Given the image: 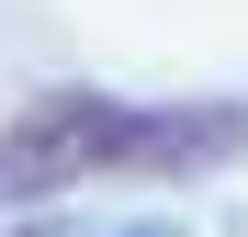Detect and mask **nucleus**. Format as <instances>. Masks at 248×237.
Listing matches in <instances>:
<instances>
[{
	"instance_id": "obj_1",
	"label": "nucleus",
	"mask_w": 248,
	"mask_h": 237,
	"mask_svg": "<svg viewBox=\"0 0 248 237\" xmlns=\"http://www.w3.org/2000/svg\"><path fill=\"white\" fill-rule=\"evenodd\" d=\"M248 158V102H113V91H23L0 125V215L57 204L79 181H203Z\"/></svg>"
},
{
	"instance_id": "obj_3",
	"label": "nucleus",
	"mask_w": 248,
	"mask_h": 237,
	"mask_svg": "<svg viewBox=\"0 0 248 237\" xmlns=\"http://www.w3.org/2000/svg\"><path fill=\"white\" fill-rule=\"evenodd\" d=\"M12 237H57V226H12Z\"/></svg>"
},
{
	"instance_id": "obj_2",
	"label": "nucleus",
	"mask_w": 248,
	"mask_h": 237,
	"mask_svg": "<svg viewBox=\"0 0 248 237\" xmlns=\"http://www.w3.org/2000/svg\"><path fill=\"white\" fill-rule=\"evenodd\" d=\"M113 237H181V215H136V226H113Z\"/></svg>"
}]
</instances>
